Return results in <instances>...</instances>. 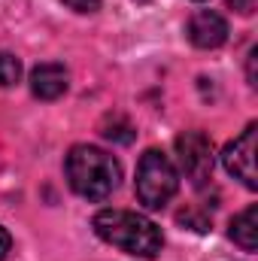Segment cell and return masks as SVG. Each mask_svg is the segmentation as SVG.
<instances>
[{"label": "cell", "mask_w": 258, "mask_h": 261, "mask_svg": "<svg viewBox=\"0 0 258 261\" xmlns=\"http://www.w3.org/2000/svg\"><path fill=\"white\" fill-rule=\"evenodd\" d=\"M18 79H21V61L15 55H9V52H0V85L9 88Z\"/></svg>", "instance_id": "30bf717a"}, {"label": "cell", "mask_w": 258, "mask_h": 261, "mask_svg": "<svg viewBox=\"0 0 258 261\" xmlns=\"http://www.w3.org/2000/svg\"><path fill=\"white\" fill-rule=\"evenodd\" d=\"M9 249H12V237H9V231L0 225V261L9 255Z\"/></svg>", "instance_id": "4fadbf2b"}, {"label": "cell", "mask_w": 258, "mask_h": 261, "mask_svg": "<svg viewBox=\"0 0 258 261\" xmlns=\"http://www.w3.org/2000/svg\"><path fill=\"white\" fill-rule=\"evenodd\" d=\"M64 173L70 189L85 200H107L119 189V179H122L119 161L110 152L88 146V143H79L70 149L64 161Z\"/></svg>", "instance_id": "7a4b0ae2"}, {"label": "cell", "mask_w": 258, "mask_h": 261, "mask_svg": "<svg viewBox=\"0 0 258 261\" xmlns=\"http://www.w3.org/2000/svg\"><path fill=\"white\" fill-rule=\"evenodd\" d=\"M255 140H258V125L249 122L240 137H234L225 152H222V164L225 170L240 179L246 189H258V176H255Z\"/></svg>", "instance_id": "5b68a950"}, {"label": "cell", "mask_w": 258, "mask_h": 261, "mask_svg": "<svg viewBox=\"0 0 258 261\" xmlns=\"http://www.w3.org/2000/svg\"><path fill=\"white\" fill-rule=\"evenodd\" d=\"M100 134H104L107 140H113V143H131V140L137 137L134 125H131L125 116H107L104 125H100Z\"/></svg>", "instance_id": "9c48e42d"}, {"label": "cell", "mask_w": 258, "mask_h": 261, "mask_svg": "<svg viewBox=\"0 0 258 261\" xmlns=\"http://www.w3.org/2000/svg\"><path fill=\"white\" fill-rule=\"evenodd\" d=\"M134 192H137V200L146 210H161L179 192V170L173 167V161L164 152L149 149V152H143V158L137 164Z\"/></svg>", "instance_id": "3957f363"}, {"label": "cell", "mask_w": 258, "mask_h": 261, "mask_svg": "<svg viewBox=\"0 0 258 261\" xmlns=\"http://www.w3.org/2000/svg\"><path fill=\"white\" fill-rule=\"evenodd\" d=\"M186 34L197 49H219L228 40V21L213 9H197L186 24Z\"/></svg>", "instance_id": "8992f818"}, {"label": "cell", "mask_w": 258, "mask_h": 261, "mask_svg": "<svg viewBox=\"0 0 258 261\" xmlns=\"http://www.w3.org/2000/svg\"><path fill=\"white\" fill-rule=\"evenodd\" d=\"M67 9H73V12H79V15H91V12H97L100 9V0H61Z\"/></svg>", "instance_id": "8fae6325"}, {"label": "cell", "mask_w": 258, "mask_h": 261, "mask_svg": "<svg viewBox=\"0 0 258 261\" xmlns=\"http://www.w3.org/2000/svg\"><path fill=\"white\" fill-rule=\"evenodd\" d=\"M231 240L240 246V249H246V252H255L258 246V206H246L240 216H234V222H231Z\"/></svg>", "instance_id": "ba28073f"}, {"label": "cell", "mask_w": 258, "mask_h": 261, "mask_svg": "<svg viewBox=\"0 0 258 261\" xmlns=\"http://www.w3.org/2000/svg\"><path fill=\"white\" fill-rule=\"evenodd\" d=\"M91 225H94V234L104 243L128 252L134 258H158L161 249H164L161 228L152 219L140 216V213H131V210H100Z\"/></svg>", "instance_id": "6da1fadb"}, {"label": "cell", "mask_w": 258, "mask_h": 261, "mask_svg": "<svg viewBox=\"0 0 258 261\" xmlns=\"http://www.w3.org/2000/svg\"><path fill=\"white\" fill-rule=\"evenodd\" d=\"M176 161L183 176L192 182L194 189H203L213 179V167H216V149L213 140L203 130H186L176 137Z\"/></svg>", "instance_id": "277c9868"}, {"label": "cell", "mask_w": 258, "mask_h": 261, "mask_svg": "<svg viewBox=\"0 0 258 261\" xmlns=\"http://www.w3.org/2000/svg\"><path fill=\"white\" fill-rule=\"evenodd\" d=\"M231 9H237L240 15H252L255 12V0H228Z\"/></svg>", "instance_id": "7c38bea8"}, {"label": "cell", "mask_w": 258, "mask_h": 261, "mask_svg": "<svg viewBox=\"0 0 258 261\" xmlns=\"http://www.w3.org/2000/svg\"><path fill=\"white\" fill-rule=\"evenodd\" d=\"M70 85V73L64 64H40L31 70V94L40 100H58Z\"/></svg>", "instance_id": "52a82bcc"}, {"label": "cell", "mask_w": 258, "mask_h": 261, "mask_svg": "<svg viewBox=\"0 0 258 261\" xmlns=\"http://www.w3.org/2000/svg\"><path fill=\"white\" fill-rule=\"evenodd\" d=\"M197 3H200V0H197Z\"/></svg>", "instance_id": "5bb4252c"}]
</instances>
